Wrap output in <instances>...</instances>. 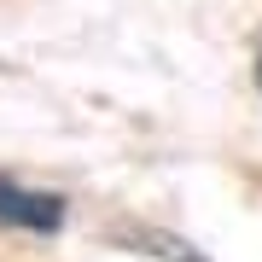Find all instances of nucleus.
<instances>
[{"label": "nucleus", "instance_id": "7ed1b4c3", "mask_svg": "<svg viewBox=\"0 0 262 262\" xmlns=\"http://www.w3.org/2000/svg\"><path fill=\"white\" fill-rule=\"evenodd\" d=\"M256 88H262V35H256Z\"/></svg>", "mask_w": 262, "mask_h": 262}, {"label": "nucleus", "instance_id": "f03ea898", "mask_svg": "<svg viewBox=\"0 0 262 262\" xmlns=\"http://www.w3.org/2000/svg\"><path fill=\"white\" fill-rule=\"evenodd\" d=\"M105 239L122 245V251H140L151 262H210L198 245H187L181 233H169V227H151V222H122V227H105Z\"/></svg>", "mask_w": 262, "mask_h": 262}, {"label": "nucleus", "instance_id": "f257e3e1", "mask_svg": "<svg viewBox=\"0 0 262 262\" xmlns=\"http://www.w3.org/2000/svg\"><path fill=\"white\" fill-rule=\"evenodd\" d=\"M0 222L6 227H29V233H53L64 222V198L58 192H29V187L0 175Z\"/></svg>", "mask_w": 262, "mask_h": 262}]
</instances>
